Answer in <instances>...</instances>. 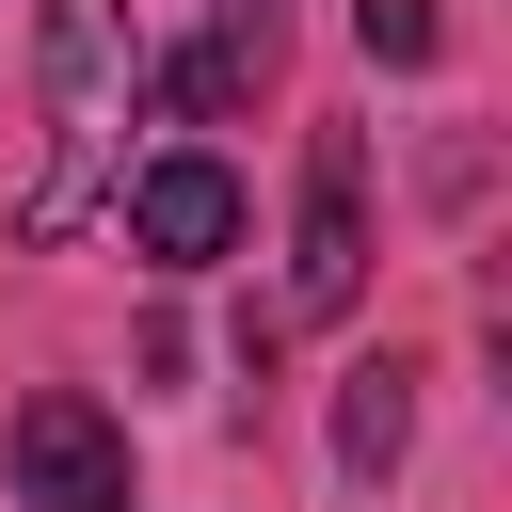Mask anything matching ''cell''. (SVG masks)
<instances>
[{"label":"cell","instance_id":"6da1fadb","mask_svg":"<svg viewBox=\"0 0 512 512\" xmlns=\"http://www.w3.org/2000/svg\"><path fill=\"white\" fill-rule=\"evenodd\" d=\"M368 304V144L304 128V224H288V320H352Z\"/></svg>","mask_w":512,"mask_h":512},{"label":"cell","instance_id":"7a4b0ae2","mask_svg":"<svg viewBox=\"0 0 512 512\" xmlns=\"http://www.w3.org/2000/svg\"><path fill=\"white\" fill-rule=\"evenodd\" d=\"M16 496L32 512H128V432L80 384H32L16 400Z\"/></svg>","mask_w":512,"mask_h":512},{"label":"cell","instance_id":"3957f363","mask_svg":"<svg viewBox=\"0 0 512 512\" xmlns=\"http://www.w3.org/2000/svg\"><path fill=\"white\" fill-rule=\"evenodd\" d=\"M240 240V176L208 160V144H176V160H144L128 176V256H160V272H208Z\"/></svg>","mask_w":512,"mask_h":512},{"label":"cell","instance_id":"277c9868","mask_svg":"<svg viewBox=\"0 0 512 512\" xmlns=\"http://www.w3.org/2000/svg\"><path fill=\"white\" fill-rule=\"evenodd\" d=\"M400 432H416L400 368H352V400H336V464H352V480H384V464H400Z\"/></svg>","mask_w":512,"mask_h":512},{"label":"cell","instance_id":"5b68a950","mask_svg":"<svg viewBox=\"0 0 512 512\" xmlns=\"http://www.w3.org/2000/svg\"><path fill=\"white\" fill-rule=\"evenodd\" d=\"M352 48H368V64H432L448 16H432V0H352Z\"/></svg>","mask_w":512,"mask_h":512}]
</instances>
